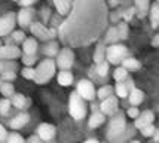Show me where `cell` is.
I'll return each mask as SVG.
<instances>
[{
	"label": "cell",
	"instance_id": "obj_29",
	"mask_svg": "<svg viewBox=\"0 0 159 143\" xmlns=\"http://www.w3.org/2000/svg\"><path fill=\"white\" fill-rule=\"evenodd\" d=\"M113 78H115V81L116 82H124L128 79V70L124 69L122 66L120 67H116L115 69V72H113Z\"/></svg>",
	"mask_w": 159,
	"mask_h": 143
},
{
	"label": "cell",
	"instance_id": "obj_44",
	"mask_svg": "<svg viewBox=\"0 0 159 143\" xmlns=\"http://www.w3.org/2000/svg\"><path fill=\"white\" fill-rule=\"evenodd\" d=\"M15 72H7V73H3V75H0V79H3L5 82H11L15 79Z\"/></svg>",
	"mask_w": 159,
	"mask_h": 143
},
{
	"label": "cell",
	"instance_id": "obj_4",
	"mask_svg": "<svg viewBox=\"0 0 159 143\" xmlns=\"http://www.w3.org/2000/svg\"><path fill=\"white\" fill-rule=\"evenodd\" d=\"M126 130V121H125V116L122 112H118L116 115H113V118L110 119L109 124V128H107V139L109 140H115L118 139L122 133Z\"/></svg>",
	"mask_w": 159,
	"mask_h": 143
},
{
	"label": "cell",
	"instance_id": "obj_42",
	"mask_svg": "<svg viewBox=\"0 0 159 143\" xmlns=\"http://www.w3.org/2000/svg\"><path fill=\"white\" fill-rule=\"evenodd\" d=\"M126 115L129 116L131 119H137V118H139V115H140L139 107H135V106H132V107H129V109L126 110Z\"/></svg>",
	"mask_w": 159,
	"mask_h": 143
},
{
	"label": "cell",
	"instance_id": "obj_18",
	"mask_svg": "<svg viewBox=\"0 0 159 143\" xmlns=\"http://www.w3.org/2000/svg\"><path fill=\"white\" fill-rule=\"evenodd\" d=\"M22 51L24 55H36L37 52V41L33 37H28L22 42Z\"/></svg>",
	"mask_w": 159,
	"mask_h": 143
},
{
	"label": "cell",
	"instance_id": "obj_6",
	"mask_svg": "<svg viewBox=\"0 0 159 143\" xmlns=\"http://www.w3.org/2000/svg\"><path fill=\"white\" fill-rule=\"evenodd\" d=\"M30 31H31L33 36H36V39H40V41H45V42L52 41L54 37L58 36L57 30L45 27L42 22H33V24L30 26Z\"/></svg>",
	"mask_w": 159,
	"mask_h": 143
},
{
	"label": "cell",
	"instance_id": "obj_13",
	"mask_svg": "<svg viewBox=\"0 0 159 143\" xmlns=\"http://www.w3.org/2000/svg\"><path fill=\"white\" fill-rule=\"evenodd\" d=\"M33 15H34V11L31 9V7H22L18 15H16V21H18V24H20L21 27H28V26H31V20H33Z\"/></svg>",
	"mask_w": 159,
	"mask_h": 143
},
{
	"label": "cell",
	"instance_id": "obj_24",
	"mask_svg": "<svg viewBox=\"0 0 159 143\" xmlns=\"http://www.w3.org/2000/svg\"><path fill=\"white\" fill-rule=\"evenodd\" d=\"M106 45L104 43H98L97 48H95V52H94V61L95 64H100V63L106 61Z\"/></svg>",
	"mask_w": 159,
	"mask_h": 143
},
{
	"label": "cell",
	"instance_id": "obj_7",
	"mask_svg": "<svg viewBox=\"0 0 159 143\" xmlns=\"http://www.w3.org/2000/svg\"><path fill=\"white\" fill-rule=\"evenodd\" d=\"M75 63V52L71 51V48H62L57 55V66L61 70H69L71 69Z\"/></svg>",
	"mask_w": 159,
	"mask_h": 143
},
{
	"label": "cell",
	"instance_id": "obj_21",
	"mask_svg": "<svg viewBox=\"0 0 159 143\" xmlns=\"http://www.w3.org/2000/svg\"><path fill=\"white\" fill-rule=\"evenodd\" d=\"M104 121H106V115H103L101 112H94V113L89 116L88 125H89L91 128H98L100 125L104 124Z\"/></svg>",
	"mask_w": 159,
	"mask_h": 143
},
{
	"label": "cell",
	"instance_id": "obj_46",
	"mask_svg": "<svg viewBox=\"0 0 159 143\" xmlns=\"http://www.w3.org/2000/svg\"><path fill=\"white\" fill-rule=\"evenodd\" d=\"M37 0H18V3H20L22 7H30L31 5H34Z\"/></svg>",
	"mask_w": 159,
	"mask_h": 143
},
{
	"label": "cell",
	"instance_id": "obj_37",
	"mask_svg": "<svg viewBox=\"0 0 159 143\" xmlns=\"http://www.w3.org/2000/svg\"><path fill=\"white\" fill-rule=\"evenodd\" d=\"M6 143H25L24 142V137L18 134V133H11L9 136H7V140Z\"/></svg>",
	"mask_w": 159,
	"mask_h": 143
},
{
	"label": "cell",
	"instance_id": "obj_45",
	"mask_svg": "<svg viewBox=\"0 0 159 143\" xmlns=\"http://www.w3.org/2000/svg\"><path fill=\"white\" fill-rule=\"evenodd\" d=\"M7 131H6V128L0 124V143H6V140H7Z\"/></svg>",
	"mask_w": 159,
	"mask_h": 143
},
{
	"label": "cell",
	"instance_id": "obj_52",
	"mask_svg": "<svg viewBox=\"0 0 159 143\" xmlns=\"http://www.w3.org/2000/svg\"><path fill=\"white\" fill-rule=\"evenodd\" d=\"M83 143H100V142H98L97 139H88V140H85Z\"/></svg>",
	"mask_w": 159,
	"mask_h": 143
},
{
	"label": "cell",
	"instance_id": "obj_1",
	"mask_svg": "<svg viewBox=\"0 0 159 143\" xmlns=\"http://www.w3.org/2000/svg\"><path fill=\"white\" fill-rule=\"evenodd\" d=\"M107 20L109 11L104 0H75L70 14L60 26L58 37L67 48L91 45L101 36Z\"/></svg>",
	"mask_w": 159,
	"mask_h": 143
},
{
	"label": "cell",
	"instance_id": "obj_26",
	"mask_svg": "<svg viewBox=\"0 0 159 143\" xmlns=\"http://www.w3.org/2000/svg\"><path fill=\"white\" fill-rule=\"evenodd\" d=\"M120 64H122V67L126 69V70H139V69L141 67V64H140L139 60H135V58H132V57H126Z\"/></svg>",
	"mask_w": 159,
	"mask_h": 143
},
{
	"label": "cell",
	"instance_id": "obj_53",
	"mask_svg": "<svg viewBox=\"0 0 159 143\" xmlns=\"http://www.w3.org/2000/svg\"><path fill=\"white\" fill-rule=\"evenodd\" d=\"M129 143H140V142H139V140H131Z\"/></svg>",
	"mask_w": 159,
	"mask_h": 143
},
{
	"label": "cell",
	"instance_id": "obj_16",
	"mask_svg": "<svg viewBox=\"0 0 159 143\" xmlns=\"http://www.w3.org/2000/svg\"><path fill=\"white\" fill-rule=\"evenodd\" d=\"M73 2L75 0H54V5L60 15H69L73 7Z\"/></svg>",
	"mask_w": 159,
	"mask_h": 143
},
{
	"label": "cell",
	"instance_id": "obj_14",
	"mask_svg": "<svg viewBox=\"0 0 159 143\" xmlns=\"http://www.w3.org/2000/svg\"><path fill=\"white\" fill-rule=\"evenodd\" d=\"M153 119H155V113H153L152 110H144V112H141L139 115V118L135 119V122H134V125H135V128H144L146 125H150V124H153Z\"/></svg>",
	"mask_w": 159,
	"mask_h": 143
},
{
	"label": "cell",
	"instance_id": "obj_27",
	"mask_svg": "<svg viewBox=\"0 0 159 143\" xmlns=\"http://www.w3.org/2000/svg\"><path fill=\"white\" fill-rule=\"evenodd\" d=\"M11 103L14 104L16 109H24L25 107V104H27V98L24 97L22 94H14L12 95V100H11Z\"/></svg>",
	"mask_w": 159,
	"mask_h": 143
},
{
	"label": "cell",
	"instance_id": "obj_47",
	"mask_svg": "<svg viewBox=\"0 0 159 143\" xmlns=\"http://www.w3.org/2000/svg\"><path fill=\"white\" fill-rule=\"evenodd\" d=\"M107 3H109V6L111 7H116L120 3V0H107Z\"/></svg>",
	"mask_w": 159,
	"mask_h": 143
},
{
	"label": "cell",
	"instance_id": "obj_11",
	"mask_svg": "<svg viewBox=\"0 0 159 143\" xmlns=\"http://www.w3.org/2000/svg\"><path fill=\"white\" fill-rule=\"evenodd\" d=\"M57 134V128L52 125V124H48V122H43L37 127V137L40 140H45V142H49L52 140Z\"/></svg>",
	"mask_w": 159,
	"mask_h": 143
},
{
	"label": "cell",
	"instance_id": "obj_5",
	"mask_svg": "<svg viewBox=\"0 0 159 143\" xmlns=\"http://www.w3.org/2000/svg\"><path fill=\"white\" fill-rule=\"evenodd\" d=\"M128 57V49L125 45H120V43H115V45H110L106 49V60L109 64H119L122 63Z\"/></svg>",
	"mask_w": 159,
	"mask_h": 143
},
{
	"label": "cell",
	"instance_id": "obj_57",
	"mask_svg": "<svg viewBox=\"0 0 159 143\" xmlns=\"http://www.w3.org/2000/svg\"><path fill=\"white\" fill-rule=\"evenodd\" d=\"M158 3H159V0H158Z\"/></svg>",
	"mask_w": 159,
	"mask_h": 143
},
{
	"label": "cell",
	"instance_id": "obj_40",
	"mask_svg": "<svg viewBox=\"0 0 159 143\" xmlns=\"http://www.w3.org/2000/svg\"><path fill=\"white\" fill-rule=\"evenodd\" d=\"M134 15H135V7H128V9H125L122 12V18H124L125 22H128V21L132 20Z\"/></svg>",
	"mask_w": 159,
	"mask_h": 143
},
{
	"label": "cell",
	"instance_id": "obj_54",
	"mask_svg": "<svg viewBox=\"0 0 159 143\" xmlns=\"http://www.w3.org/2000/svg\"><path fill=\"white\" fill-rule=\"evenodd\" d=\"M0 87H2V79H0Z\"/></svg>",
	"mask_w": 159,
	"mask_h": 143
},
{
	"label": "cell",
	"instance_id": "obj_36",
	"mask_svg": "<svg viewBox=\"0 0 159 143\" xmlns=\"http://www.w3.org/2000/svg\"><path fill=\"white\" fill-rule=\"evenodd\" d=\"M21 75H22V78H25V79L34 81V78H36V69H33V67H24V70L21 72Z\"/></svg>",
	"mask_w": 159,
	"mask_h": 143
},
{
	"label": "cell",
	"instance_id": "obj_49",
	"mask_svg": "<svg viewBox=\"0 0 159 143\" xmlns=\"http://www.w3.org/2000/svg\"><path fill=\"white\" fill-rule=\"evenodd\" d=\"M28 143H42V140L39 137H31V139L28 140Z\"/></svg>",
	"mask_w": 159,
	"mask_h": 143
},
{
	"label": "cell",
	"instance_id": "obj_30",
	"mask_svg": "<svg viewBox=\"0 0 159 143\" xmlns=\"http://www.w3.org/2000/svg\"><path fill=\"white\" fill-rule=\"evenodd\" d=\"M0 93L5 95V98H9L15 94V89L14 85L11 82H2V87H0Z\"/></svg>",
	"mask_w": 159,
	"mask_h": 143
},
{
	"label": "cell",
	"instance_id": "obj_28",
	"mask_svg": "<svg viewBox=\"0 0 159 143\" xmlns=\"http://www.w3.org/2000/svg\"><path fill=\"white\" fill-rule=\"evenodd\" d=\"M111 95H113V87H110V85H104V87H101L97 91V97L101 102L106 100V98H109V97H111Z\"/></svg>",
	"mask_w": 159,
	"mask_h": 143
},
{
	"label": "cell",
	"instance_id": "obj_51",
	"mask_svg": "<svg viewBox=\"0 0 159 143\" xmlns=\"http://www.w3.org/2000/svg\"><path fill=\"white\" fill-rule=\"evenodd\" d=\"M49 12H51L49 9H43V18H45V20H46V18H49Z\"/></svg>",
	"mask_w": 159,
	"mask_h": 143
},
{
	"label": "cell",
	"instance_id": "obj_22",
	"mask_svg": "<svg viewBox=\"0 0 159 143\" xmlns=\"http://www.w3.org/2000/svg\"><path fill=\"white\" fill-rule=\"evenodd\" d=\"M57 81H58V83L62 85V87H69V85L73 83V73L69 72V70H61V72L58 73Z\"/></svg>",
	"mask_w": 159,
	"mask_h": 143
},
{
	"label": "cell",
	"instance_id": "obj_33",
	"mask_svg": "<svg viewBox=\"0 0 159 143\" xmlns=\"http://www.w3.org/2000/svg\"><path fill=\"white\" fill-rule=\"evenodd\" d=\"M118 33H119V37L122 39V41H125L126 37H128V24L125 22V21H120L118 24Z\"/></svg>",
	"mask_w": 159,
	"mask_h": 143
},
{
	"label": "cell",
	"instance_id": "obj_19",
	"mask_svg": "<svg viewBox=\"0 0 159 143\" xmlns=\"http://www.w3.org/2000/svg\"><path fill=\"white\" fill-rule=\"evenodd\" d=\"M128 98H129V103H131V106H139V104H141L143 103V100H144V93L141 91V89L139 88H134L129 93V95H128Z\"/></svg>",
	"mask_w": 159,
	"mask_h": 143
},
{
	"label": "cell",
	"instance_id": "obj_38",
	"mask_svg": "<svg viewBox=\"0 0 159 143\" xmlns=\"http://www.w3.org/2000/svg\"><path fill=\"white\" fill-rule=\"evenodd\" d=\"M97 73L100 76H107V72H109V63L107 61H103V63H100V64H97Z\"/></svg>",
	"mask_w": 159,
	"mask_h": 143
},
{
	"label": "cell",
	"instance_id": "obj_17",
	"mask_svg": "<svg viewBox=\"0 0 159 143\" xmlns=\"http://www.w3.org/2000/svg\"><path fill=\"white\" fill-rule=\"evenodd\" d=\"M28 121H30V116L28 113H20V115H16L15 118H12V121H11V128L12 130H20L22 128L24 125H27Z\"/></svg>",
	"mask_w": 159,
	"mask_h": 143
},
{
	"label": "cell",
	"instance_id": "obj_8",
	"mask_svg": "<svg viewBox=\"0 0 159 143\" xmlns=\"http://www.w3.org/2000/svg\"><path fill=\"white\" fill-rule=\"evenodd\" d=\"M76 93L83 100H94L97 95H95V88H94V83L88 79H82L79 81L77 83V88H76Z\"/></svg>",
	"mask_w": 159,
	"mask_h": 143
},
{
	"label": "cell",
	"instance_id": "obj_32",
	"mask_svg": "<svg viewBox=\"0 0 159 143\" xmlns=\"http://www.w3.org/2000/svg\"><path fill=\"white\" fill-rule=\"evenodd\" d=\"M132 136H134V128H131V127H126V130H125L124 133H122L118 139L111 140V142H113V143H124V142H126L128 139H131Z\"/></svg>",
	"mask_w": 159,
	"mask_h": 143
},
{
	"label": "cell",
	"instance_id": "obj_55",
	"mask_svg": "<svg viewBox=\"0 0 159 143\" xmlns=\"http://www.w3.org/2000/svg\"><path fill=\"white\" fill-rule=\"evenodd\" d=\"M0 46H2V41H0Z\"/></svg>",
	"mask_w": 159,
	"mask_h": 143
},
{
	"label": "cell",
	"instance_id": "obj_25",
	"mask_svg": "<svg viewBox=\"0 0 159 143\" xmlns=\"http://www.w3.org/2000/svg\"><path fill=\"white\" fill-rule=\"evenodd\" d=\"M119 39H120V37H119L118 28H116V27H110L109 30H107V33H106L104 42H106V43H109V45H115V43H118Z\"/></svg>",
	"mask_w": 159,
	"mask_h": 143
},
{
	"label": "cell",
	"instance_id": "obj_56",
	"mask_svg": "<svg viewBox=\"0 0 159 143\" xmlns=\"http://www.w3.org/2000/svg\"><path fill=\"white\" fill-rule=\"evenodd\" d=\"M15 2H18V0H15Z\"/></svg>",
	"mask_w": 159,
	"mask_h": 143
},
{
	"label": "cell",
	"instance_id": "obj_3",
	"mask_svg": "<svg viewBox=\"0 0 159 143\" xmlns=\"http://www.w3.org/2000/svg\"><path fill=\"white\" fill-rule=\"evenodd\" d=\"M69 113H70V116H71L73 119H76V121L83 119L85 115H86V104H85V100L77 94L76 91H73V93L70 94Z\"/></svg>",
	"mask_w": 159,
	"mask_h": 143
},
{
	"label": "cell",
	"instance_id": "obj_10",
	"mask_svg": "<svg viewBox=\"0 0 159 143\" xmlns=\"http://www.w3.org/2000/svg\"><path fill=\"white\" fill-rule=\"evenodd\" d=\"M100 112L103 115H107V116H113L118 113V97L111 95L109 98H106L101 102L100 104Z\"/></svg>",
	"mask_w": 159,
	"mask_h": 143
},
{
	"label": "cell",
	"instance_id": "obj_35",
	"mask_svg": "<svg viewBox=\"0 0 159 143\" xmlns=\"http://www.w3.org/2000/svg\"><path fill=\"white\" fill-rule=\"evenodd\" d=\"M11 106H12V103H11L9 98H2L0 100V113L2 115H6L7 112H9V109H11Z\"/></svg>",
	"mask_w": 159,
	"mask_h": 143
},
{
	"label": "cell",
	"instance_id": "obj_43",
	"mask_svg": "<svg viewBox=\"0 0 159 143\" xmlns=\"http://www.w3.org/2000/svg\"><path fill=\"white\" fill-rule=\"evenodd\" d=\"M12 39L15 42H24L25 41V34H24V31H14L12 33Z\"/></svg>",
	"mask_w": 159,
	"mask_h": 143
},
{
	"label": "cell",
	"instance_id": "obj_2",
	"mask_svg": "<svg viewBox=\"0 0 159 143\" xmlns=\"http://www.w3.org/2000/svg\"><path fill=\"white\" fill-rule=\"evenodd\" d=\"M55 69H57V63L54 60H51V58H46V60L40 61V64L36 67V78H34L36 83L43 85L48 81H51L52 76L55 75Z\"/></svg>",
	"mask_w": 159,
	"mask_h": 143
},
{
	"label": "cell",
	"instance_id": "obj_20",
	"mask_svg": "<svg viewBox=\"0 0 159 143\" xmlns=\"http://www.w3.org/2000/svg\"><path fill=\"white\" fill-rule=\"evenodd\" d=\"M149 17H150V24H152V28H158L159 27V3L158 2H155L152 6H150Z\"/></svg>",
	"mask_w": 159,
	"mask_h": 143
},
{
	"label": "cell",
	"instance_id": "obj_34",
	"mask_svg": "<svg viewBox=\"0 0 159 143\" xmlns=\"http://www.w3.org/2000/svg\"><path fill=\"white\" fill-rule=\"evenodd\" d=\"M43 52H45V55H48V58L52 57V55H58V45L55 42H52V43H49V45L45 46Z\"/></svg>",
	"mask_w": 159,
	"mask_h": 143
},
{
	"label": "cell",
	"instance_id": "obj_9",
	"mask_svg": "<svg viewBox=\"0 0 159 143\" xmlns=\"http://www.w3.org/2000/svg\"><path fill=\"white\" fill-rule=\"evenodd\" d=\"M16 24V15L14 12H7V14L0 17V37L12 33L14 27Z\"/></svg>",
	"mask_w": 159,
	"mask_h": 143
},
{
	"label": "cell",
	"instance_id": "obj_23",
	"mask_svg": "<svg viewBox=\"0 0 159 143\" xmlns=\"http://www.w3.org/2000/svg\"><path fill=\"white\" fill-rule=\"evenodd\" d=\"M18 64L14 60H0V75L7 73V72H16Z\"/></svg>",
	"mask_w": 159,
	"mask_h": 143
},
{
	"label": "cell",
	"instance_id": "obj_48",
	"mask_svg": "<svg viewBox=\"0 0 159 143\" xmlns=\"http://www.w3.org/2000/svg\"><path fill=\"white\" fill-rule=\"evenodd\" d=\"M152 46H159V33L152 39Z\"/></svg>",
	"mask_w": 159,
	"mask_h": 143
},
{
	"label": "cell",
	"instance_id": "obj_12",
	"mask_svg": "<svg viewBox=\"0 0 159 143\" xmlns=\"http://www.w3.org/2000/svg\"><path fill=\"white\" fill-rule=\"evenodd\" d=\"M21 57L20 48L14 45H2L0 46V60H15Z\"/></svg>",
	"mask_w": 159,
	"mask_h": 143
},
{
	"label": "cell",
	"instance_id": "obj_50",
	"mask_svg": "<svg viewBox=\"0 0 159 143\" xmlns=\"http://www.w3.org/2000/svg\"><path fill=\"white\" fill-rule=\"evenodd\" d=\"M153 140H155V142H159V128H156V131H155V134H153Z\"/></svg>",
	"mask_w": 159,
	"mask_h": 143
},
{
	"label": "cell",
	"instance_id": "obj_39",
	"mask_svg": "<svg viewBox=\"0 0 159 143\" xmlns=\"http://www.w3.org/2000/svg\"><path fill=\"white\" fill-rule=\"evenodd\" d=\"M140 131H141V134H143L144 137H153L156 128H155V125H153V124H150V125H146L144 128H141Z\"/></svg>",
	"mask_w": 159,
	"mask_h": 143
},
{
	"label": "cell",
	"instance_id": "obj_31",
	"mask_svg": "<svg viewBox=\"0 0 159 143\" xmlns=\"http://www.w3.org/2000/svg\"><path fill=\"white\" fill-rule=\"evenodd\" d=\"M115 91H116V95H118L119 98H125V97L129 95V89L126 88V85H125L124 82H118L116 87H115Z\"/></svg>",
	"mask_w": 159,
	"mask_h": 143
},
{
	"label": "cell",
	"instance_id": "obj_15",
	"mask_svg": "<svg viewBox=\"0 0 159 143\" xmlns=\"http://www.w3.org/2000/svg\"><path fill=\"white\" fill-rule=\"evenodd\" d=\"M135 3V14L139 18H144L146 15H149L150 11V2L149 0H134Z\"/></svg>",
	"mask_w": 159,
	"mask_h": 143
},
{
	"label": "cell",
	"instance_id": "obj_41",
	"mask_svg": "<svg viewBox=\"0 0 159 143\" xmlns=\"http://www.w3.org/2000/svg\"><path fill=\"white\" fill-rule=\"evenodd\" d=\"M22 63H24L27 67H31L36 63V55H22Z\"/></svg>",
	"mask_w": 159,
	"mask_h": 143
}]
</instances>
